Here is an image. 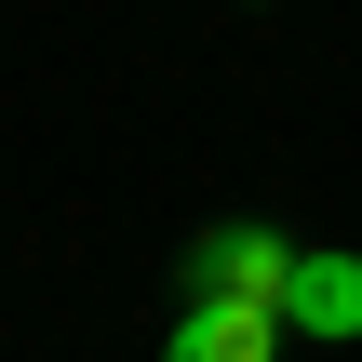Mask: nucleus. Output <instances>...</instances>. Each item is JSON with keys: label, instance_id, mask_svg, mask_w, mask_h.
<instances>
[{"label": "nucleus", "instance_id": "obj_2", "mask_svg": "<svg viewBox=\"0 0 362 362\" xmlns=\"http://www.w3.org/2000/svg\"><path fill=\"white\" fill-rule=\"evenodd\" d=\"M282 336H322V349H349V336H362V255H336V242H296Z\"/></svg>", "mask_w": 362, "mask_h": 362}, {"label": "nucleus", "instance_id": "obj_3", "mask_svg": "<svg viewBox=\"0 0 362 362\" xmlns=\"http://www.w3.org/2000/svg\"><path fill=\"white\" fill-rule=\"evenodd\" d=\"M282 349V309H215V296H188V322L161 336V362H269Z\"/></svg>", "mask_w": 362, "mask_h": 362}, {"label": "nucleus", "instance_id": "obj_1", "mask_svg": "<svg viewBox=\"0 0 362 362\" xmlns=\"http://www.w3.org/2000/svg\"><path fill=\"white\" fill-rule=\"evenodd\" d=\"M282 282H296V242L255 228V215H228V228L188 242V296H215V309H282Z\"/></svg>", "mask_w": 362, "mask_h": 362}]
</instances>
